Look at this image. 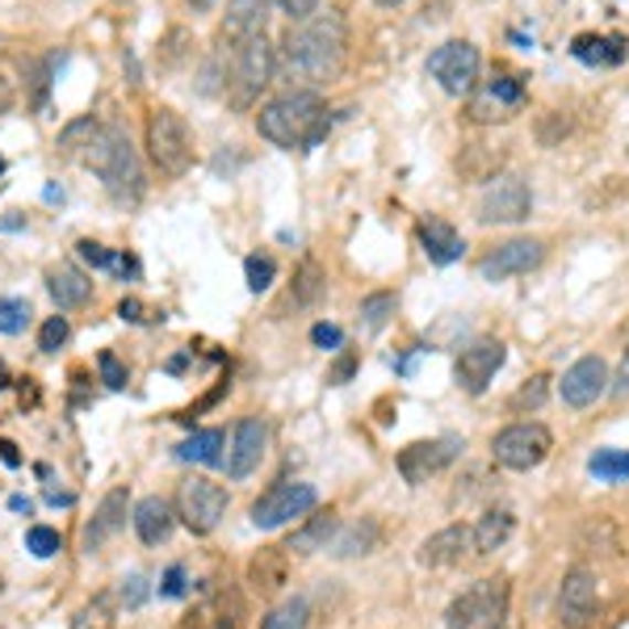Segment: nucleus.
Here are the masks:
<instances>
[{"label":"nucleus","instance_id":"nucleus-19","mask_svg":"<svg viewBox=\"0 0 629 629\" xmlns=\"http://www.w3.org/2000/svg\"><path fill=\"white\" fill-rule=\"evenodd\" d=\"M466 558H475V524H445L419 545L424 566H461Z\"/></svg>","mask_w":629,"mask_h":629},{"label":"nucleus","instance_id":"nucleus-6","mask_svg":"<svg viewBox=\"0 0 629 629\" xmlns=\"http://www.w3.org/2000/svg\"><path fill=\"white\" fill-rule=\"evenodd\" d=\"M147 156L164 177H181L193 164V135H189L185 118L168 105H156L147 114Z\"/></svg>","mask_w":629,"mask_h":629},{"label":"nucleus","instance_id":"nucleus-3","mask_svg":"<svg viewBox=\"0 0 629 629\" xmlns=\"http://www.w3.org/2000/svg\"><path fill=\"white\" fill-rule=\"evenodd\" d=\"M84 168H93L102 177L114 202L135 206L143 198V164H139V151L122 126H97V135L84 147Z\"/></svg>","mask_w":629,"mask_h":629},{"label":"nucleus","instance_id":"nucleus-9","mask_svg":"<svg viewBox=\"0 0 629 629\" xmlns=\"http://www.w3.org/2000/svg\"><path fill=\"white\" fill-rule=\"evenodd\" d=\"M479 72H482L479 46L466 39L440 42L437 51L428 55V76H433L449 97H470V93L479 88Z\"/></svg>","mask_w":629,"mask_h":629},{"label":"nucleus","instance_id":"nucleus-34","mask_svg":"<svg viewBox=\"0 0 629 629\" xmlns=\"http://www.w3.org/2000/svg\"><path fill=\"white\" fill-rule=\"evenodd\" d=\"M398 298L391 290H374L361 298V328L365 332H382L386 323H391V314H395Z\"/></svg>","mask_w":629,"mask_h":629},{"label":"nucleus","instance_id":"nucleus-38","mask_svg":"<svg viewBox=\"0 0 629 629\" xmlns=\"http://www.w3.org/2000/svg\"><path fill=\"white\" fill-rule=\"evenodd\" d=\"M244 277H248L252 294H265L273 286V277H277V260L265 256V252H252L248 260H244Z\"/></svg>","mask_w":629,"mask_h":629},{"label":"nucleus","instance_id":"nucleus-59","mask_svg":"<svg viewBox=\"0 0 629 629\" xmlns=\"http://www.w3.org/2000/svg\"><path fill=\"white\" fill-rule=\"evenodd\" d=\"M9 508H13V512H25V516H30V508H34V503L21 500V495H13V500H9Z\"/></svg>","mask_w":629,"mask_h":629},{"label":"nucleus","instance_id":"nucleus-22","mask_svg":"<svg viewBox=\"0 0 629 629\" xmlns=\"http://www.w3.org/2000/svg\"><path fill=\"white\" fill-rule=\"evenodd\" d=\"M189 629H244V596L235 587L210 591L206 600L193 608Z\"/></svg>","mask_w":629,"mask_h":629},{"label":"nucleus","instance_id":"nucleus-45","mask_svg":"<svg viewBox=\"0 0 629 629\" xmlns=\"http://www.w3.org/2000/svg\"><path fill=\"white\" fill-rule=\"evenodd\" d=\"M97 370H102V382L109 386V391H122L126 382H130V374H126V365L118 361V353H97Z\"/></svg>","mask_w":629,"mask_h":629},{"label":"nucleus","instance_id":"nucleus-10","mask_svg":"<svg viewBox=\"0 0 629 629\" xmlns=\"http://www.w3.org/2000/svg\"><path fill=\"white\" fill-rule=\"evenodd\" d=\"M314 508H319V491H314L311 482L281 479L252 503V524H256V529H281V524H290L294 516H311Z\"/></svg>","mask_w":629,"mask_h":629},{"label":"nucleus","instance_id":"nucleus-46","mask_svg":"<svg viewBox=\"0 0 629 629\" xmlns=\"http://www.w3.org/2000/svg\"><path fill=\"white\" fill-rule=\"evenodd\" d=\"M76 252H81L84 265H93V269H114V265H118V256L105 248V244H97V239H81Z\"/></svg>","mask_w":629,"mask_h":629},{"label":"nucleus","instance_id":"nucleus-44","mask_svg":"<svg viewBox=\"0 0 629 629\" xmlns=\"http://www.w3.org/2000/svg\"><path fill=\"white\" fill-rule=\"evenodd\" d=\"M97 135V122H93V114L88 118H76L72 126H63L60 135V147L63 151H76V147H88V139Z\"/></svg>","mask_w":629,"mask_h":629},{"label":"nucleus","instance_id":"nucleus-8","mask_svg":"<svg viewBox=\"0 0 629 629\" xmlns=\"http://www.w3.org/2000/svg\"><path fill=\"white\" fill-rule=\"evenodd\" d=\"M466 118L479 126L512 122L524 109V81L508 67H495L487 81H479V88L466 97Z\"/></svg>","mask_w":629,"mask_h":629},{"label":"nucleus","instance_id":"nucleus-40","mask_svg":"<svg viewBox=\"0 0 629 629\" xmlns=\"http://www.w3.org/2000/svg\"><path fill=\"white\" fill-rule=\"evenodd\" d=\"M30 323V302L25 298H0V332L18 335Z\"/></svg>","mask_w":629,"mask_h":629},{"label":"nucleus","instance_id":"nucleus-25","mask_svg":"<svg viewBox=\"0 0 629 629\" xmlns=\"http://www.w3.org/2000/svg\"><path fill=\"white\" fill-rule=\"evenodd\" d=\"M290 579V550L286 545H265V550H256L248 563V584L256 591H277V587Z\"/></svg>","mask_w":629,"mask_h":629},{"label":"nucleus","instance_id":"nucleus-50","mask_svg":"<svg viewBox=\"0 0 629 629\" xmlns=\"http://www.w3.org/2000/svg\"><path fill=\"white\" fill-rule=\"evenodd\" d=\"M143 596H147V587L139 575H130V579H122V605L126 608H139L143 605Z\"/></svg>","mask_w":629,"mask_h":629},{"label":"nucleus","instance_id":"nucleus-54","mask_svg":"<svg viewBox=\"0 0 629 629\" xmlns=\"http://www.w3.org/2000/svg\"><path fill=\"white\" fill-rule=\"evenodd\" d=\"M118 314L130 319V323H139V319H143V302H139V298H122V302H118Z\"/></svg>","mask_w":629,"mask_h":629},{"label":"nucleus","instance_id":"nucleus-60","mask_svg":"<svg viewBox=\"0 0 629 629\" xmlns=\"http://www.w3.org/2000/svg\"><path fill=\"white\" fill-rule=\"evenodd\" d=\"M374 4H382V9H395V4H403V0H374Z\"/></svg>","mask_w":629,"mask_h":629},{"label":"nucleus","instance_id":"nucleus-18","mask_svg":"<svg viewBox=\"0 0 629 629\" xmlns=\"http://www.w3.org/2000/svg\"><path fill=\"white\" fill-rule=\"evenodd\" d=\"M265 445H269V424L260 416H244L235 424V433H231V449L223 466H227L231 479H248L252 470L260 466L265 458Z\"/></svg>","mask_w":629,"mask_h":629},{"label":"nucleus","instance_id":"nucleus-29","mask_svg":"<svg viewBox=\"0 0 629 629\" xmlns=\"http://www.w3.org/2000/svg\"><path fill=\"white\" fill-rule=\"evenodd\" d=\"M503 168V151L487 143H466L458 151V177L461 181H495Z\"/></svg>","mask_w":629,"mask_h":629},{"label":"nucleus","instance_id":"nucleus-49","mask_svg":"<svg viewBox=\"0 0 629 629\" xmlns=\"http://www.w3.org/2000/svg\"><path fill=\"white\" fill-rule=\"evenodd\" d=\"M160 596H185V566H168L164 584H160Z\"/></svg>","mask_w":629,"mask_h":629},{"label":"nucleus","instance_id":"nucleus-1","mask_svg":"<svg viewBox=\"0 0 629 629\" xmlns=\"http://www.w3.org/2000/svg\"><path fill=\"white\" fill-rule=\"evenodd\" d=\"M281 63L294 81L328 84L349 63V21L340 9H323L307 21H294L281 39Z\"/></svg>","mask_w":629,"mask_h":629},{"label":"nucleus","instance_id":"nucleus-52","mask_svg":"<svg viewBox=\"0 0 629 629\" xmlns=\"http://www.w3.org/2000/svg\"><path fill=\"white\" fill-rule=\"evenodd\" d=\"M356 374V356L353 353H344L340 356V361H335L332 365V377H328V382H335V386H344V382H349V377Z\"/></svg>","mask_w":629,"mask_h":629},{"label":"nucleus","instance_id":"nucleus-48","mask_svg":"<svg viewBox=\"0 0 629 629\" xmlns=\"http://www.w3.org/2000/svg\"><path fill=\"white\" fill-rule=\"evenodd\" d=\"M185 42H189L185 30H168V39L160 42V46H164V63H168V67H177V63L185 60Z\"/></svg>","mask_w":629,"mask_h":629},{"label":"nucleus","instance_id":"nucleus-43","mask_svg":"<svg viewBox=\"0 0 629 629\" xmlns=\"http://www.w3.org/2000/svg\"><path fill=\"white\" fill-rule=\"evenodd\" d=\"M67 335H72V323H67L63 314H51L39 328V349L42 353H60L63 344H67Z\"/></svg>","mask_w":629,"mask_h":629},{"label":"nucleus","instance_id":"nucleus-13","mask_svg":"<svg viewBox=\"0 0 629 629\" xmlns=\"http://www.w3.org/2000/svg\"><path fill=\"white\" fill-rule=\"evenodd\" d=\"M461 458V440L458 437H437V440H416V445H407V449H398V475L419 487V482H428L433 475L440 470H449L454 461Z\"/></svg>","mask_w":629,"mask_h":629},{"label":"nucleus","instance_id":"nucleus-55","mask_svg":"<svg viewBox=\"0 0 629 629\" xmlns=\"http://www.w3.org/2000/svg\"><path fill=\"white\" fill-rule=\"evenodd\" d=\"M0 461H4V466H21V454L13 440H0Z\"/></svg>","mask_w":629,"mask_h":629},{"label":"nucleus","instance_id":"nucleus-26","mask_svg":"<svg viewBox=\"0 0 629 629\" xmlns=\"http://www.w3.org/2000/svg\"><path fill=\"white\" fill-rule=\"evenodd\" d=\"M335 533H340V516H335L332 508H328V512H311V516L290 533L286 550H290V554H319V550H328V545L335 542Z\"/></svg>","mask_w":629,"mask_h":629},{"label":"nucleus","instance_id":"nucleus-31","mask_svg":"<svg viewBox=\"0 0 629 629\" xmlns=\"http://www.w3.org/2000/svg\"><path fill=\"white\" fill-rule=\"evenodd\" d=\"M575 60L591 63V67H617L626 60V39H596V34H579L571 42Z\"/></svg>","mask_w":629,"mask_h":629},{"label":"nucleus","instance_id":"nucleus-58","mask_svg":"<svg viewBox=\"0 0 629 629\" xmlns=\"http://www.w3.org/2000/svg\"><path fill=\"white\" fill-rule=\"evenodd\" d=\"M46 500H51V503H72V491H55V487H51V491H46Z\"/></svg>","mask_w":629,"mask_h":629},{"label":"nucleus","instance_id":"nucleus-16","mask_svg":"<svg viewBox=\"0 0 629 629\" xmlns=\"http://www.w3.org/2000/svg\"><path fill=\"white\" fill-rule=\"evenodd\" d=\"M503 361H508L503 340H475V344H466L458 353V365H454L458 386L466 395H482V391L491 386V377L500 374Z\"/></svg>","mask_w":629,"mask_h":629},{"label":"nucleus","instance_id":"nucleus-41","mask_svg":"<svg viewBox=\"0 0 629 629\" xmlns=\"http://www.w3.org/2000/svg\"><path fill=\"white\" fill-rule=\"evenodd\" d=\"M545 395H550V377L537 374V377H529L521 391L512 395V412H537L545 403Z\"/></svg>","mask_w":629,"mask_h":629},{"label":"nucleus","instance_id":"nucleus-57","mask_svg":"<svg viewBox=\"0 0 629 629\" xmlns=\"http://www.w3.org/2000/svg\"><path fill=\"white\" fill-rule=\"evenodd\" d=\"M214 4H218V0H189V9H193V13H210Z\"/></svg>","mask_w":629,"mask_h":629},{"label":"nucleus","instance_id":"nucleus-5","mask_svg":"<svg viewBox=\"0 0 629 629\" xmlns=\"http://www.w3.org/2000/svg\"><path fill=\"white\" fill-rule=\"evenodd\" d=\"M269 84H273V46L265 42V34L252 42H239V46H231L227 84H223L231 109H239V114L252 109Z\"/></svg>","mask_w":629,"mask_h":629},{"label":"nucleus","instance_id":"nucleus-14","mask_svg":"<svg viewBox=\"0 0 629 629\" xmlns=\"http://www.w3.org/2000/svg\"><path fill=\"white\" fill-rule=\"evenodd\" d=\"M600 608V584H596V571L587 566H571L563 575V587H558V617H563L566 629H587L591 617Z\"/></svg>","mask_w":629,"mask_h":629},{"label":"nucleus","instance_id":"nucleus-15","mask_svg":"<svg viewBox=\"0 0 629 629\" xmlns=\"http://www.w3.org/2000/svg\"><path fill=\"white\" fill-rule=\"evenodd\" d=\"M545 260V239L537 235H521V239H508L495 252H487L479 260V277L482 281H508V277H521L533 273Z\"/></svg>","mask_w":629,"mask_h":629},{"label":"nucleus","instance_id":"nucleus-47","mask_svg":"<svg viewBox=\"0 0 629 629\" xmlns=\"http://www.w3.org/2000/svg\"><path fill=\"white\" fill-rule=\"evenodd\" d=\"M311 344L314 349H323V353H340V349H344V332H340L335 323H314Z\"/></svg>","mask_w":629,"mask_h":629},{"label":"nucleus","instance_id":"nucleus-12","mask_svg":"<svg viewBox=\"0 0 629 629\" xmlns=\"http://www.w3.org/2000/svg\"><path fill=\"white\" fill-rule=\"evenodd\" d=\"M529 210H533V193L524 185L521 177H512V172H500L487 193L479 198V223H500V227H512V223H524L529 218Z\"/></svg>","mask_w":629,"mask_h":629},{"label":"nucleus","instance_id":"nucleus-37","mask_svg":"<svg viewBox=\"0 0 629 629\" xmlns=\"http://www.w3.org/2000/svg\"><path fill=\"white\" fill-rule=\"evenodd\" d=\"M109 626H114V600H109V596H93V600L72 617V629H109Z\"/></svg>","mask_w":629,"mask_h":629},{"label":"nucleus","instance_id":"nucleus-24","mask_svg":"<svg viewBox=\"0 0 629 629\" xmlns=\"http://www.w3.org/2000/svg\"><path fill=\"white\" fill-rule=\"evenodd\" d=\"M135 533H139V542L143 545H160L168 542V533H172V521H177V512H172V503L164 495H147V500L135 503Z\"/></svg>","mask_w":629,"mask_h":629},{"label":"nucleus","instance_id":"nucleus-32","mask_svg":"<svg viewBox=\"0 0 629 629\" xmlns=\"http://www.w3.org/2000/svg\"><path fill=\"white\" fill-rule=\"evenodd\" d=\"M223 428H202L177 445V458L198 461V466H223Z\"/></svg>","mask_w":629,"mask_h":629},{"label":"nucleus","instance_id":"nucleus-33","mask_svg":"<svg viewBox=\"0 0 629 629\" xmlns=\"http://www.w3.org/2000/svg\"><path fill=\"white\" fill-rule=\"evenodd\" d=\"M328 290V273L319 260H302L298 273H294V290H290V302L294 307H314L319 298Z\"/></svg>","mask_w":629,"mask_h":629},{"label":"nucleus","instance_id":"nucleus-21","mask_svg":"<svg viewBox=\"0 0 629 629\" xmlns=\"http://www.w3.org/2000/svg\"><path fill=\"white\" fill-rule=\"evenodd\" d=\"M126 512H130V491L126 487H114L102 503H97V512H93V521L84 524V554H93V550H102L118 529L126 524Z\"/></svg>","mask_w":629,"mask_h":629},{"label":"nucleus","instance_id":"nucleus-17","mask_svg":"<svg viewBox=\"0 0 629 629\" xmlns=\"http://www.w3.org/2000/svg\"><path fill=\"white\" fill-rule=\"evenodd\" d=\"M608 382H612V377H608L605 356L587 353L563 374L558 395H563L566 407H591V403H600V398L608 395Z\"/></svg>","mask_w":629,"mask_h":629},{"label":"nucleus","instance_id":"nucleus-2","mask_svg":"<svg viewBox=\"0 0 629 629\" xmlns=\"http://www.w3.org/2000/svg\"><path fill=\"white\" fill-rule=\"evenodd\" d=\"M256 130L260 139H269L273 147H314L328 135V105L314 88H290L281 97H273L269 105H260L256 114Z\"/></svg>","mask_w":629,"mask_h":629},{"label":"nucleus","instance_id":"nucleus-56","mask_svg":"<svg viewBox=\"0 0 629 629\" xmlns=\"http://www.w3.org/2000/svg\"><path fill=\"white\" fill-rule=\"evenodd\" d=\"M13 102H18V97H13V84L0 76V114H9V109H13Z\"/></svg>","mask_w":629,"mask_h":629},{"label":"nucleus","instance_id":"nucleus-61","mask_svg":"<svg viewBox=\"0 0 629 629\" xmlns=\"http://www.w3.org/2000/svg\"><path fill=\"white\" fill-rule=\"evenodd\" d=\"M0 172H4V156H0Z\"/></svg>","mask_w":629,"mask_h":629},{"label":"nucleus","instance_id":"nucleus-36","mask_svg":"<svg viewBox=\"0 0 629 629\" xmlns=\"http://www.w3.org/2000/svg\"><path fill=\"white\" fill-rule=\"evenodd\" d=\"M587 470L605 482H621L629 479V454L626 449H596V454L587 458Z\"/></svg>","mask_w":629,"mask_h":629},{"label":"nucleus","instance_id":"nucleus-23","mask_svg":"<svg viewBox=\"0 0 629 629\" xmlns=\"http://www.w3.org/2000/svg\"><path fill=\"white\" fill-rule=\"evenodd\" d=\"M416 235H419V248H424V256H428L433 265H454V260H461V252H466V239H461L445 218H437V214L419 218Z\"/></svg>","mask_w":629,"mask_h":629},{"label":"nucleus","instance_id":"nucleus-11","mask_svg":"<svg viewBox=\"0 0 629 629\" xmlns=\"http://www.w3.org/2000/svg\"><path fill=\"white\" fill-rule=\"evenodd\" d=\"M177 516L185 521L189 533L206 537L227 516V491L210 479H189L177 487Z\"/></svg>","mask_w":629,"mask_h":629},{"label":"nucleus","instance_id":"nucleus-42","mask_svg":"<svg viewBox=\"0 0 629 629\" xmlns=\"http://www.w3.org/2000/svg\"><path fill=\"white\" fill-rule=\"evenodd\" d=\"M566 130H571V118H566L563 109H545L542 118H537V143H542V147H558V143H563Z\"/></svg>","mask_w":629,"mask_h":629},{"label":"nucleus","instance_id":"nucleus-28","mask_svg":"<svg viewBox=\"0 0 629 629\" xmlns=\"http://www.w3.org/2000/svg\"><path fill=\"white\" fill-rule=\"evenodd\" d=\"M377 542H382V524L374 516H361L356 524L349 529H340L332 542V554L335 558H365V554H374Z\"/></svg>","mask_w":629,"mask_h":629},{"label":"nucleus","instance_id":"nucleus-53","mask_svg":"<svg viewBox=\"0 0 629 629\" xmlns=\"http://www.w3.org/2000/svg\"><path fill=\"white\" fill-rule=\"evenodd\" d=\"M612 395H626L629 391V344H626V356H621V374L612 377V386H608Z\"/></svg>","mask_w":629,"mask_h":629},{"label":"nucleus","instance_id":"nucleus-30","mask_svg":"<svg viewBox=\"0 0 629 629\" xmlns=\"http://www.w3.org/2000/svg\"><path fill=\"white\" fill-rule=\"evenodd\" d=\"M512 512H503V508H491V512H482V521L475 524V558H487V554H495L503 550V542L512 537Z\"/></svg>","mask_w":629,"mask_h":629},{"label":"nucleus","instance_id":"nucleus-51","mask_svg":"<svg viewBox=\"0 0 629 629\" xmlns=\"http://www.w3.org/2000/svg\"><path fill=\"white\" fill-rule=\"evenodd\" d=\"M281 9L290 13V21H307L319 13V0H281Z\"/></svg>","mask_w":629,"mask_h":629},{"label":"nucleus","instance_id":"nucleus-39","mask_svg":"<svg viewBox=\"0 0 629 629\" xmlns=\"http://www.w3.org/2000/svg\"><path fill=\"white\" fill-rule=\"evenodd\" d=\"M25 550H30L34 558H55V554L63 550L60 529H51V524H34V529L25 533Z\"/></svg>","mask_w":629,"mask_h":629},{"label":"nucleus","instance_id":"nucleus-27","mask_svg":"<svg viewBox=\"0 0 629 629\" xmlns=\"http://www.w3.org/2000/svg\"><path fill=\"white\" fill-rule=\"evenodd\" d=\"M46 290H51L60 311H76V307H84L93 298V281L76 265H60V269L46 273Z\"/></svg>","mask_w":629,"mask_h":629},{"label":"nucleus","instance_id":"nucleus-7","mask_svg":"<svg viewBox=\"0 0 629 629\" xmlns=\"http://www.w3.org/2000/svg\"><path fill=\"white\" fill-rule=\"evenodd\" d=\"M550 449H554V433H550L545 424H537V419H516V424H508V428H500V433L491 437V458H495V466L516 470V475L537 470V466L550 458Z\"/></svg>","mask_w":629,"mask_h":629},{"label":"nucleus","instance_id":"nucleus-4","mask_svg":"<svg viewBox=\"0 0 629 629\" xmlns=\"http://www.w3.org/2000/svg\"><path fill=\"white\" fill-rule=\"evenodd\" d=\"M508 605H512V587L503 575L495 579H479L466 591H458L449 608H445V626L449 629H503L508 621Z\"/></svg>","mask_w":629,"mask_h":629},{"label":"nucleus","instance_id":"nucleus-20","mask_svg":"<svg viewBox=\"0 0 629 629\" xmlns=\"http://www.w3.org/2000/svg\"><path fill=\"white\" fill-rule=\"evenodd\" d=\"M265 25H269V0H227V13H223V25H218V42L239 46V42L260 39Z\"/></svg>","mask_w":629,"mask_h":629},{"label":"nucleus","instance_id":"nucleus-35","mask_svg":"<svg viewBox=\"0 0 629 629\" xmlns=\"http://www.w3.org/2000/svg\"><path fill=\"white\" fill-rule=\"evenodd\" d=\"M307 617H311L307 600H302V596H290V600H281L277 608L265 612L260 629H307Z\"/></svg>","mask_w":629,"mask_h":629}]
</instances>
